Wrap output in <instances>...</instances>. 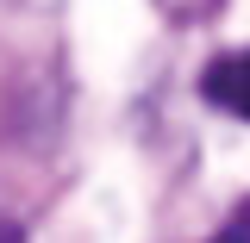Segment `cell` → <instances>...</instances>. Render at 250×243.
<instances>
[{
    "label": "cell",
    "instance_id": "7a4b0ae2",
    "mask_svg": "<svg viewBox=\"0 0 250 243\" xmlns=\"http://www.w3.org/2000/svg\"><path fill=\"white\" fill-rule=\"evenodd\" d=\"M207 243H250V200H244V206H238L231 218H225V224H219Z\"/></svg>",
    "mask_w": 250,
    "mask_h": 243
},
{
    "label": "cell",
    "instance_id": "6da1fadb",
    "mask_svg": "<svg viewBox=\"0 0 250 243\" xmlns=\"http://www.w3.org/2000/svg\"><path fill=\"white\" fill-rule=\"evenodd\" d=\"M200 93H207V106H219V112L250 119V50H225V56H213L207 75H200Z\"/></svg>",
    "mask_w": 250,
    "mask_h": 243
},
{
    "label": "cell",
    "instance_id": "3957f363",
    "mask_svg": "<svg viewBox=\"0 0 250 243\" xmlns=\"http://www.w3.org/2000/svg\"><path fill=\"white\" fill-rule=\"evenodd\" d=\"M0 243H25V231H19L13 218H0Z\"/></svg>",
    "mask_w": 250,
    "mask_h": 243
}]
</instances>
